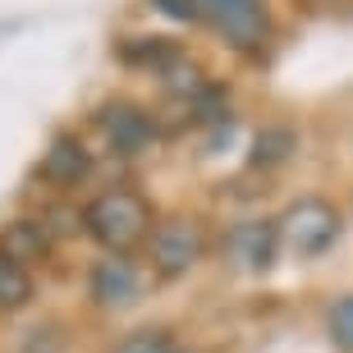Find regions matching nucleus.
I'll use <instances>...</instances> for the list:
<instances>
[{"label":"nucleus","mask_w":353,"mask_h":353,"mask_svg":"<svg viewBox=\"0 0 353 353\" xmlns=\"http://www.w3.org/2000/svg\"><path fill=\"white\" fill-rule=\"evenodd\" d=\"M83 230L97 248L115 252V257H129L138 243L152 239L157 230V216H152V202H147L138 188H105L83 207Z\"/></svg>","instance_id":"obj_1"},{"label":"nucleus","mask_w":353,"mask_h":353,"mask_svg":"<svg viewBox=\"0 0 353 353\" xmlns=\"http://www.w3.org/2000/svg\"><path fill=\"white\" fill-rule=\"evenodd\" d=\"M193 19L207 23L216 37L239 55H257L271 41V14L266 0H188Z\"/></svg>","instance_id":"obj_2"},{"label":"nucleus","mask_w":353,"mask_h":353,"mask_svg":"<svg viewBox=\"0 0 353 353\" xmlns=\"http://www.w3.org/2000/svg\"><path fill=\"white\" fill-rule=\"evenodd\" d=\"M275 230H280V248H285L289 257L312 262V257H321V252L340 239L344 221H340V207L326 202V197H299V202H289V207L280 211Z\"/></svg>","instance_id":"obj_3"},{"label":"nucleus","mask_w":353,"mask_h":353,"mask_svg":"<svg viewBox=\"0 0 353 353\" xmlns=\"http://www.w3.org/2000/svg\"><path fill=\"white\" fill-rule=\"evenodd\" d=\"M147 243H152V271H157L161 280L188 275L211 248L202 221H193V216H170V221H161Z\"/></svg>","instance_id":"obj_4"},{"label":"nucleus","mask_w":353,"mask_h":353,"mask_svg":"<svg viewBox=\"0 0 353 353\" xmlns=\"http://www.w3.org/2000/svg\"><path fill=\"white\" fill-rule=\"evenodd\" d=\"M97 129L119 157H143L157 143V115L143 110L138 101H105L97 110Z\"/></svg>","instance_id":"obj_5"},{"label":"nucleus","mask_w":353,"mask_h":353,"mask_svg":"<svg viewBox=\"0 0 353 353\" xmlns=\"http://www.w3.org/2000/svg\"><path fill=\"white\" fill-rule=\"evenodd\" d=\"M143 285H147L143 266L129 262V257L105 252V262H97V271H92V303H97V307H105V312L133 307V303L143 299Z\"/></svg>","instance_id":"obj_6"},{"label":"nucleus","mask_w":353,"mask_h":353,"mask_svg":"<svg viewBox=\"0 0 353 353\" xmlns=\"http://www.w3.org/2000/svg\"><path fill=\"white\" fill-rule=\"evenodd\" d=\"M92 174V152L79 133H55L51 147L41 152L37 161V179L51 183V188H79Z\"/></svg>","instance_id":"obj_7"},{"label":"nucleus","mask_w":353,"mask_h":353,"mask_svg":"<svg viewBox=\"0 0 353 353\" xmlns=\"http://www.w3.org/2000/svg\"><path fill=\"white\" fill-rule=\"evenodd\" d=\"M225 252L239 271H271L275 252H280V230L275 221H239L225 234Z\"/></svg>","instance_id":"obj_8"},{"label":"nucleus","mask_w":353,"mask_h":353,"mask_svg":"<svg viewBox=\"0 0 353 353\" xmlns=\"http://www.w3.org/2000/svg\"><path fill=\"white\" fill-rule=\"evenodd\" d=\"M46 252H51L46 221H10L0 230V257H10V262L32 266V262H46Z\"/></svg>","instance_id":"obj_9"},{"label":"nucleus","mask_w":353,"mask_h":353,"mask_svg":"<svg viewBox=\"0 0 353 353\" xmlns=\"http://www.w3.org/2000/svg\"><path fill=\"white\" fill-rule=\"evenodd\" d=\"M37 285H32V271L10 257H0V312H23L28 303H32Z\"/></svg>","instance_id":"obj_10"},{"label":"nucleus","mask_w":353,"mask_h":353,"mask_svg":"<svg viewBox=\"0 0 353 353\" xmlns=\"http://www.w3.org/2000/svg\"><path fill=\"white\" fill-rule=\"evenodd\" d=\"M110 353H188V349L174 340L170 330H133V335H124Z\"/></svg>","instance_id":"obj_11"},{"label":"nucleus","mask_w":353,"mask_h":353,"mask_svg":"<svg viewBox=\"0 0 353 353\" xmlns=\"http://www.w3.org/2000/svg\"><path fill=\"white\" fill-rule=\"evenodd\" d=\"M294 152V133L289 129H262L252 143V165H280Z\"/></svg>","instance_id":"obj_12"},{"label":"nucleus","mask_w":353,"mask_h":353,"mask_svg":"<svg viewBox=\"0 0 353 353\" xmlns=\"http://www.w3.org/2000/svg\"><path fill=\"white\" fill-rule=\"evenodd\" d=\"M330 340L340 344L344 353H353V299H340L330 312Z\"/></svg>","instance_id":"obj_13"}]
</instances>
